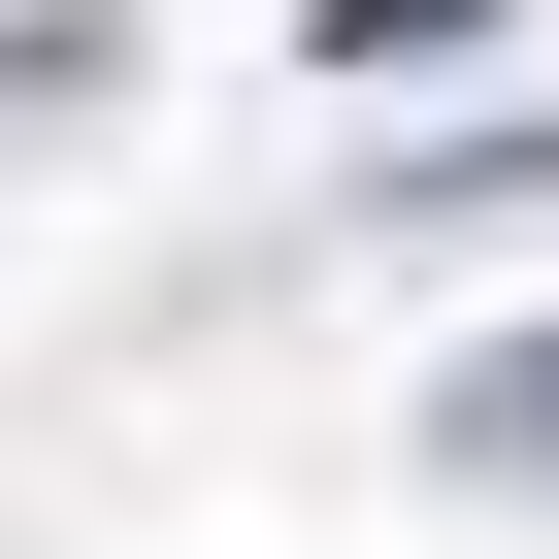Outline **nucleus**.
I'll use <instances>...</instances> for the list:
<instances>
[{"label":"nucleus","instance_id":"f257e3e1","mask_svg":"<svg viewBox=\"0 0 559 559\" xmlns=\"http://www.w3.org/2000/svg\"><path fill=\"white\" fill-rule=\"evenodd\" d=\"M428 461H559V330H526V362H461V395H428Z\"/></svg>","mask_w":559,"mask_h":559}]
</instances>
